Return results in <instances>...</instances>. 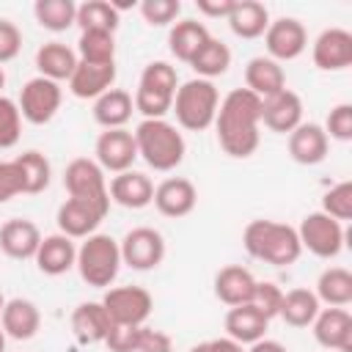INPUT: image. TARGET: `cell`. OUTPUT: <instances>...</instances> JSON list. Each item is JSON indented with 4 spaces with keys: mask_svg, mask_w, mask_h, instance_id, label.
I'll list each match as a JSON object with an SVG mask.
<instances>
[{
    "mask_svg": "<svg viewBox=\"0 0 352 352\" xmlns=\"http://www.w3.org/2000/svg\"><path fill=\"white\" fill-rule=\"evenodd\" d=\"M258 124H261V99L253 96L248 88H234L220 102L214 116L220 148L234 160L250 157L261 140Z\"/></svg>",
    "mask_w": 352,
    "mask_h": 352,
    "instance_id": "1",
    "label": "cell"
},
{
    "mask_svg": "<svg viewBox=\"0 0 352 352\" xmlns=\"http://www.w3.org/2000/svg\"><path fill=\"white\" fill-rule=\"evenodd\" d=\"M242 245L253 258L272 267H289L302 253L297 228L278 220H250L242 231Z\"/></svg>",
    "mask_w": 352,
    "mask_h": 352,
    "instance_id": "2",
    "label": "cell"
},
{
    "mask_svg": "<svg viewBox=\"0 0 352 352\" xmlns=\"http://www.w3.org/2000/svg\"><path fill=\"white\" fill-rule=\"evenodd\" d=\"M135 146H138V157H143V162L154 170H173L176 165H182L184 160V138L182 132L165 121V118H143L135 126Z\"/></svg>",
    "mask_w": 352,
    "mask_h": 352,
    "instance_id": "3",
    "label": "cell"
},
{
    "mask_svg": "<svg viewBox=\"0 0 352 352\" xmlns=\"http://www.w3.org/2000/svg\"><path fill=\"white\" fill-rule=\"evenodd\" d=\"M217 107H220V94H217L214 82L195 77L176 88L170 113H176L179 126H184L190 132H204L214 124Z\"/></svg>",
    "mask_w": 352,
    "mask_h": 352,
    "instance_id": "4",
    "label": "cell"
},
{
    "mask_svg": "<svg viewBox=\"0 0 352 352\" xmlns=\"http://www.w3.org/2000/svg\"><path fill=\"white\" fill-rule=\"evenodd\" d=\"M176 88H179L176 69L165 60H151L138 80V91L132 99L135 110L143 113V118H165L173 107Z\"/></svg>",
    "mask_w": 352,
    "mask_h": 352,
    "instance_id": "5",
    "label": "cell"
},
{
    "mask_svg": "<svg viewBox=\"0 0 352 352\" xmlns=\"http://www.w3.org/2000/svg\"><path fill=\"white\" fill-rule=\"evenodd\" d=\"M74 267L88 286L104 289L116 280V275L121 270V248L110 234H91L77 248Z\"/></svg>",
    "mask_w": 352,
    "mask_h": 352,
    "instance_id": "6",
    "label": "cell"
},
{
    "mask_svg": "<svg viewBox=\"0 0 352 352\" xmlns=\"http://www.w3.org/2000/svg\"><path fill=\"white\" fill-rule=\"evenodd\" d=\"M302 250L314 253L316 258H336L344 248V226L324 212H311L302 217L297 228Z\"/></svg>",
    "mask_w": 352,
    "mask_h": 352,
    "instance_id": "7",
    "label": "cell"
},
{
    "mask_svg": "<svg viewBox=\"0 0 352 352\" xmlns=\"http://www.w3.org/2000/svg\"><path fill=\"white\" fill-rule=\"evenodd\" d=\"M102 305H104V311H107L113 324L140 327L151 316L154 300L143 286H116V289L104 292Z\"/></svg>",
    "mask_w": 352,
    "mask_h": 352,
    "instance_id": "8",
    "label": "cell"
},
{
    "mask_svg": "<svg viewBox=\"0 0 352 352\" xmlns=\"http://www.w3.org/2000/svg\"><path fill=\"white\" fill-rule=\"evenodd\" d=\"M63 184H66V190H69V198L91 201V204H99V206L110 209V192H107L104 170L96 165V160H88V157L72 160V162L66 165Z\"/></svg>",
    "mask_w": 352,
    "mask_h": 352,
    "instance_id": "9",
    "label": "cell"
},
{
    "mask_svg": "<svg viewBox=\"0 0 352 352\" xmlns=\"http://www.w3.org/2000/svg\"><path fill=\"white\" fill-rule=\"evenodd\" d=\"M60 102H63V91L58 82L47 80V77H33L22 85V94H19V113L25 121L41 126V124H50L55 118V113L60 110Z\"/></svg>",
    "mask_w": 352,
    "mask_h": 352,
    "instance_id": "10",
    "label": "cell"
},
{
    "mask_svg": "<svg viewBox=\"0 0 352 352\" xmlns=\"http://www.w3.org/2000/svg\"><path fill=\"white\" fill-rule=\"evenodd\" d=\"M118 248H121V264H126L138 272L154 270L165 258V239L157 228H148V226L126 231V236L118 242Z\"/></svg>",
    "mask_w": 352,
    "mask_h": 352,
    "instance_id": "11",
    "label": "cell"
},
{
    "mask_svg": "<svg viewBox=\"0 0 352 352\" xmlns=\"http://www.w3.org/2000/svg\"><path fill=\"white\" fill-rule=\"evenodd\" d=\"M264 44H267V58H272L278 63L280 60H294L308 47L305 25L294 16H280V19L270 22V28L264 30Z\"/></svg>",
    "mask_w": 352,
    "mask_h": 352,
    "instance_id": "12",
    "label": "cell"
},
{
    "mask_svg": "<svg viewBox=\"0 0 352 352\" xmlns=\"http://www.w3.org/2000/svg\"><path fill=\"white\" fill-rule=\"evenodd\" d=\"M96 154V165L102 170L110 173H124L132 170V162L138 160V146H135V135L124 126V129H104L96 138L94 146Z\"/></svg>",
    "mask_w": 352,
    "mask_h": 352,
    "instance_id": "13",
    "label": "cell"
},
{
    "mask_svg": "<svg viewBox=\"0 0 352 352\" xmlns=\"http://www.w3.org/2000/svg\"><path fill=\"white\" fill-rule=\"evenodd\" d=\"M110 209L91 204V201H80V198H66L58 206V228L60 234H66L69 239H85L91 234H96L99 223L107 217Z\"/></svg>",
    "mask_w": 352,
    "mask_h": 352,
    "instance_id": "14",
    "label": "cell"
},
{
    "mask_svg": "<svg viewBox=\"0 0 352 352\" xmlns=\"http://www.w3.org/2000/svg\"><path fill=\"white\" fill-rule=\"evenodd\" d=\"M314 63L322 72H341L352 66V33L344 28H327L314 41Z\"/></svg>",
    "mask_w": 352,
    "mask_h": 352,
    "instance_id": "15",
    "label": "cell"
},
{
    "mask_svg": "<svg viewBox=\"0 0 352 352\" xmlns=\"http://www.w3.org/2000/svg\"><path fill=\"white\" fill-rule=\"evenodd\" d=\"M151 204L165 217H187L198 204V190L190 179L170 176V179H165L154 187V201Z\"/></svg>",
    "mask_w": 352,
    "mask_h": 352,
    "instance_id": "16",
    "label": "cell"
},
{
    "mask_svg": "<svg viewBox=\"0 0 352 352\" xmlns=\"http://www.w3.org/2000/svg\"><path fill=\"white\" fill-rule=\"evenodd\" d=\"M311 324H314V338L319 346L352 352V316L346 308H324L316 314Z\"/></svg>",
    "mask_w": 352,
    "mask_h": 352,
    "instance_id": "17",
    "label": "cell"
},
{
    "mask_svg": "<svg viewBox=\"0 0 352 352\" xmlns=\"http://www.w3.org/2000/svg\"><path fill=\"white\" fill-rule=\"evenodd\" d=\"M261 121L267 129L289 135L292 129H297L302 124V99L294 91L283 88L280 94L261 102Z\"/></svg>",
    "mask_w": 352,
    "mask_h": 352,
    "instance_id": "18",
    "label": "cell"
},
{
    "mask_svg": "<svg viewBox=\"0 0 352 352\" xmlns=\"http://www.w3.org/2000/svg\"><path fill=\"white\" fill-rule=\"evenodd\" d=\"M38 245H41V231L33 220L14 217V220H6L0 226V250L8 258H16V261L36 258Z\"/></svg>",
    "mask_w": 352,
    "mask_h": 352,
    "instance_id": "19",
    "label": "cell"
},
{
    "mask_svg": "<svg viewBox=\"0 0 352 352\" xmlns=\"http://www.w3.org/2000/svg\"><path fill=\"white\" fill-rule=\"evenodd\" d=\"M116 82V63H85L77 60V69L69 77V91L77 99H99Z\"/></svg>",
    "mask_w": 352,
    "mask_h": 352,
    "instance_id": "20",
    "label": "cell"
},
{
    "mask_svg": "<svg viewBox=\"0 0 352 352\" xmlns=\"http://www.w3.org/2000/svg\"><path fill=\"white\" fill-rule=\"evenodd\" d=\"M245 85L253 96H258L264 102L286 88V72L278 60H272L267 55H256L245 66Z\"/></svg>",
    "mask_w": 352,
    "mask_h": 352,
    "instance_id": "21",
    "label": "cell"
},
{
    "mask_svg": "<svg viewBox=\"0 0 352 352\" xmlns=\"http://www.w3.org/2000/svg\"><path fill=\"white\" fill-rule=\"evenodd\" d=\"M107 192H110V201H116L124 209H143V206H148L154 201V184L140 170L116 173L110 187H107Z\"/></svg>",
    "mask_w": 352,
    "mask_h": 352,
    "instance_id": "22",
    "label": "cell"
},
{
    "mask_svg": "<svg viewBox=\"0 0 352 352\" xmlns=\"http://www.w3.org/2000/svg\"><path fill=\"white\" fill-rule=\"evenodd\" d=\"M0 327L8 338L14 341H28L38 333L41 327V314L36 308V302L25 300V297H14V300H6L3 305V314H0Z\"/></svg>",
    "mask_w": 352,
    "mask_h": 352,
    "instance_id": "23",
    "label": "cell"
},
{
    "mask_svg": "<svg viewBox=\"0 0 352 352\" xmlns=\"http://www.w3.org/2000/svg\"><path fill=\"white\" fill-rule=\"evenodd\" d=\"M330 138L319 124H300L289 132V157L300 165H319L327 157Z\"/></svg>",
    "mask_w": 352,
    "mask_h": 352,
    "instance_id": "24",
    "label": "cell"
},
{
    "mask_svg": "<svg viewBox=\"0 0 352 352\" xmlns=\"http://www.w3.org/2000/svg\"><path fill=\"white\" fill-rule=\"evenodd\" d=\"M36 267L44 272V275H63L74 267L77 261V248H74V239H69L66 234H50V236H41V245L36 250Z\"/></svg>",
    "mask_w": 352,
    "mask_h": 352,
    "instance_id": "25",
    "label": "cell"
},
{
    "mask_svg": "<svg viewBox=\"0 0 352 352\" xmlns=\"http://www.w3.org/2000/svg\"><path fill=\"white\" fill-rule=\"evenodd\" d=\"M223 324H226V336L245 346V344H256V341L264 338V333H267V327H270V319H267L256 305L245 302V305L228 308Z\"/></svg>",
    "mask_w": 352,
    "mask_h": 352,
    "instance_id": "26",
    "label": "cell"
},
{
    "mask_svg": "<svg viewBox=\"0 0 352 352\" xmlns=\"http://www.w3.org/2000/svg\"><path fill=\"white\" fill-rule=\"evenodd\" d=\"M256 289V278L250 270L239 267V264H228L214 275V297L220 302H226L228 308L234 305H245L250 302Z\"/></svg>",
    "mask_w": 352,
    "mask_h": 352,
    "instance_id": "27",
    "label": "cell"
},
{
    "mask_svg": "<svg viewBox=\"0 0 352 352\" xmlns=\"http://www.w3.org/2000/svg\"><path fill=\"white\" fill-rule=\"evenodd\" d=\"M113 322L102 302H80L72 314V333L80 344H104Z\"/></svg>",
    "mask_w": 352,
    "mask_h": 352,
    "instance_id": "28",
    "label": "cell"
},
{
    "mask_svg": "<svg viewBox=\"0 0 352 352\" xmlns=\"http://www.w3.org/2000/svg\"><path fill=\"white\" fill-rule=\"evenodd\" d=\"M77 60H80L77 52L63 41H47L36 50V69L41 72V77L52 82L69 80L72 72L77 69Z\"/></svg>",
    "mask_w": 352,
    "mask_h": 352,
    "instance_id": "29",
    "label": "cell"
},
{
    "mask_svg": "<svg viewBox=\"0 0 352 352\" xmlns=\"http://www.w3.org/2000/svg\"><path fill=\"white\" fill-rule=\"evenodd\" d=\"M209 41V30L204 22H195V19H182V22H173L170 33H168V47H170V55L182 63H190L198 50Z\"/></svg>",
    "mask_w": 352,
    "mask_h": 352,
    "instance_id": "30",
    "label": "cell"
},
{
    "mask_svg": "<svg viewBox=\"0 0 352 352\" xmlns=\"http://www.w3.org/2000/svg\"><path fill=\"white\" fill-rule=\"evenodd\" d=\"M132 110H135V102L121 88H110L107 94L94 99V121L104 129H124L126 121L132 118Z\"/></svg>",
    "mask_w": 352,
    "mask_h": 352,
    "instance_id": "31",
    "label": "cell"
},
{
    "mask_svg": "<svg viewBox=\"0 0 352 352\" xmlns=\"http://www.w3.org/2000/svg\"><path fill=\"white\" fill-rule=\"evenodd\" d=\"M228 28L239 38H258L270 28V11L258 0H239L228 14Z\"/></svg>",
    "mask_w": 352,
    "mask_h": 352,
    "instance_id": "32",
    "label": "cell"
},
{
    "mask_svg": "<svg viewBox=\"0 0 352 352\" xmlns=\"http://www.w3.org/2000/svg\"><path fill=\"white\" fill-rule=\"evenodd\" d=\"M316 300L330 308H344L352 302V272L344 267H327L316 280Z\"/></svg>",
    "mask_w": 352,
    "mask_h": 352,
    "instance_id": "33",
    "label": "cell"
},
{
    "mask_svg": "<svg viewBox=\"0 0 352 352\" xmlns=\"http://www.w3.org/2000/svg\"><path fill=\"white\" fill-rule=\"evenodd\" d=\"M319 300L311 289H292V292H283V302H280V319L292 327H308L316 314H319Z\"/></svg>",
    "mask_w": 352,
    "mask_h": 352,
    "instance_id": "34",
    "label": "cell"
},
{
    "mask_svg": "<svg viewBox=\"0 0 352 352\" xmlns=\"http://www.w3.org/2000/svg\"><path fill=\"white\" fill-rule=\"evenodd\" d=\"M192 72L201 77V80H212V77H220L228 72L231 66V50L220 41V38H212L198 50V55L190 60Z\"/></svg>",
    "mask_w": 352,
    "mask_h": 352,
    "instance_id": "35",
    "label": "cell"
},
{
    "mask_svg": "<svg viewBox=\"0 0 352 352\" xmlns=\"http://www.w3.org/2000/svg\"><path fill=\"white\" fill-rule=\"evenodd\" d=\"M36 22L52 33H63L77 22V3L74 0H38L33 6Z\"/></svg>",
    "mask_w": 352,
    "mask_h": 352,
    "instance_id": "36",
    "label": "cell"
},
{
    "mask_svg": "<svg viewBox=\"0 0 352 352\" xmlns=\"http://www.w3.org/2000/svg\"><path fill=\"white\" fill-rule=\"evenodd\" d=\"M77 58L85 63H116V33L82 30L77 41Z\"/></svg>",
    "mask_w": 352,
    "mask_h": 352,
    "instance_id": "37",
    "label": "cell"
},
{
    "mask_svg": "<svg viewBox=\"0 0 352 352\" xmlns=\"http://www.w3.org/2000/svg\"><path fill=\"white\" fill-rule=\"evenodd\" d=\"M19 162V170H22V184H25V195H36V192H44L50 187V176H52V168H50V160L41 154V151H22L19 157H14Z\"/></svg>",
    "mask_w": 352,
    "mask_h": 352,
    "instance_id": "38",
    "label": "cell"
},
{
    "mask_svg": "<svg viewBox=\"0 0 352 352\" xmlns=\"http://www.w3.org/2000/svg\"><path fill=\"white\" fill-rule=\"evenodd\" d=\"M74 25H80V30L116 33V28H118V11L107 0H88V3L77 6V22Z\"/></svg>",
    "mask_w": 352,
    "mask_h": 352,
    "instance_id": "39",
    "label": "cell"
},
{
    "mask_svg": "<svg viewBox=\"0 0 352 352\" xmlns=\"http://www.w3.org/2000/svg\"><path fill=\"white\" fill-rule=\"evenodd\" d=\"M22 135V113L19 104L0 94V148H14Z\"/></svg>",
    "mask_w": 352,
    "mask_h": 352,
    "instance_id": "40",
    "label": "cell"
},
{
    "mask_svg": "<svg viewBox=\"0 0 352 352\" xmlns=\"http://www.w3.org/2000/svg\"><path fill=\"white\" fill-rule=\"evenodd\" d=\"M322 212L338 223L352 217V182H338L322 195Z\"/></svg>",
    "mask_w": 352,
    "mask_h": 352,
    "instance_id": "41",
    "label": "cell"
},
{
    "mask_svg": "<svg viewBox=\"0 0 352 352\" xmlns=\"http://www.w3.org/2000/svg\"><path fill=\"white\" fill-rule=\"evenodd\" d=\"M280 302H283V292H280L278 283H272V280H256L250 305H256L267 319H272V316L280 314Z\"/></svg>",
    "mask_w": 352,
    "mask_h": 352,
    "instance_id": "42",
    "label": "cell"
},
{
    "mask_svg": "<svg viewBox=\"0 0 352 352\" xmlns=\"http://www.w3.org/2000/svg\"><path fill=\"white\" fill-rule=\"evenodd\" d=\"M182 11V3L179 0H143L140 3V14L148 25L154 28H165V25H173V19L179 16Z\"/></svg>",
    "mask_w": 352,
    "mask_h": 352,
    "instance_id": "43",
    "label": "cell"
},
{
    "mask_svg": "<svg viewBox=\"0 0 352 352\" xmlns=\"http://www.w3.org/2000/svg\"><path fill=\"white\" fill-rule=\"evenodd\" d=\"M324 135L333 138V140H352V104L349 102H341L336 104L330 113H327V121H324Z\"/></svg>",
    "mask_w": 352,
    "mask_h": 352,
    "instance_id": "44",
    "label": "cell"
},
{
    "mask_svg": "<svg viewBox=\"0 0 352 352\" xmlns=\"http://www.w3.org/2000/svg\"><path fill=\"white\" fill-rule=\"evenodd\" d=\"M22 192H25V184H22L19 162L16 160H0V204L16 198Z\"/></svg>",
    "mask_w": 352,
    "mask_h": 352,
    "instance_id": "45",
    "label": "cell"
},
{
    "mask_svg": "<svg viewBox=\"0 0 352 352\" xmlns=\"http://www.w3.org/2000/svg\"><path fill=\"white\" fill-rule=\"evenodd\" d=\"M143 327V324H140ZM140 327H126V324H113L104 346L110 352H138V338H140Z\"/></svg>",
    "mask_w": 352,
    "mask_h": 352,
    "instance_id": "46",
    "label": "cell"
},
{
    "mask_svg": "<svg viewBox=\"0 0 352 352\" xmlns=\"http://www.w3.org/2000/svg\"><path fill=\"white\" fill-rule=\"evenodd\" d=\"M22 50V30L8 22V19H0V66L14 60Z\"/></svg>",
    "mask_w": 352,
    "mask_h": 352,
    "instance_id": "47",
    "label": "cell"
},
{
    "mask_svg": "<svg viewBox=\"0 0 352 352\" xmlns=\"http://www.w3.org/2000/svg\"><path fill=\"white\" fill-rule=\"evenodd\" d=\"M138 352H173V341L168 333L143 324L140 338H138Z\"/></svg>",
    "mask_w": 352,
    "mask_h": 352,
    "instance_id": "48",
    "label": "cell"
},
{
    "mask_svg": "<svg viewBox=\"0 0 352 352\" xmlns=\"http://www.w3.org/2000/svg\"><path fill=\"white\" fill-rule=\"evenodd\" d=\"M198 6V11L204 14V16H223V19H228V14H231V8H234V0H220V3H209V0H198L195 3Z\"/></svg>",
    "mask_w": 352,
    "mask_h": 352,
    "instance_id": "49",
    "label": "cell"
},
{
    "mask_svg": "<svg viewBox=\"0 0 352 352\" xmlns=\"http://www.w3.org/2000/svg\"><path fill=\"white\" fill-rule=\"evenodd\" d=\"M209 349H212V352H248L242 344H236V341L228 338V336H226V338H214V341H209Z\"/></svg>",
    "mask_w": 352,
    "mask_h": 352,
    "instance_id": "50",
    "label": "cell"
},
{
    "mask_svg": "<svg viewBox=\"0 0 352 352\" xmlns=\"http://www.w3.org/2000/svg\"><path fill=\"white\" fill-rule=\"evenodd\" d=\"M248 352H289L280 341H270V338H261V341H256V344H250V349Z\"/></svg>",
    "mask_w": 352,
    "mask_h": 352,
    "instance_id": "51",
    "label": "cell"
},
{
    "mask_svg": "<svg viewBox=\"0 0 352 352\" xmlns=\"http://www.w3.org/2000/svg\"><path fill=\"white\" fill-rule=\"evenodd\" d=\"M190 352H212V349H209V341H201V344L190 346Z\"/></svg>",
    "mask_w": 352,
    "mask_h": 352,
    "instance_id": "52",
    "label": "cell"
},
{
    "mask_svg": "<svg viewBox=\"0 0 352 352\" xmlns=\"http://www.w3.org/2000/svg\"><path fill=\"white\" fill-rule=\"evenodd\" d=\"M6 338H8V336H6L3 327H0V352H6Z\"/></svg>",
    "mask_w": 352,
    "mask_h": 352,
    "instance_id": "53",
    "label": "cell"
},
{
    "mask_svg": "<svg viewBox=\"0 0 352 352\" xmlns=\"http://www.w3.org/2000/svg\"><path fill=\"white\" fill-rule=\"evenodd\" d=\"M3 85H6V72H3V66H0V91H3Z\"/></svg>",
    "mask_w": 352,
    "mask_h": 352,
    "instance_id": "54",
    "label": "cell"
},
{
    "mask_svg": "<svg viewBox=\"0 0 352 352\" xmlns=\"http://www.w3.org/2000/svg\"><path fill=\"white\" fill-rule=\"evenodd\" d=\"M3 305H6V297H3V292H0V314H3Z\"/></svg>",
    "mask_w": 352,
    "mask_h": 352,
    "instance_id": "55",
    "label": "cell"
}]
</instances>
